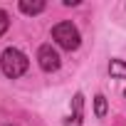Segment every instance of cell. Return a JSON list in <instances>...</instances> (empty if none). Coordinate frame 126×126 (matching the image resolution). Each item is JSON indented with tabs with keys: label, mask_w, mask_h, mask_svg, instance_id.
I'll return each instance as SVG.
<instances>
[{
	"label": "cell",
	"mask_w": 126,
	"mask_h": 126,
	"mask_svg": "<svg viewBox=\"0 0 126 126\" xmlns=\"http://www.w3.org/2000/svg\"><path fill=\"white\" fill-rule=\"evenodd\" d=\"M27 67H30V59H27L17 47H8L3 54H0V69H3V74L10 77V79L22 77V74L27 72Z\"/></svg>",
	"instance_id": "6da1fadb"
},
{
	"label": "cell",
	"mask_w": 126,
	"mask_h": 126,
	"mask_svg": "<svg viewBox=\"0 0 126 126\" xmlns=\"http://www.w3.org/2000/svg\"><path fill=\"white\" fill-rule=\"evenodd\" d=\"M52 37H54V42L62 47V49H77L79 47V42H82V37H79V30L72 25V22H57L54 27H52Z\"/></svg>",
	"instance_id": "7a4b0ae2"
},
{
	"label": "cell",
	"mask_w": 126,
	"mask_h": 126,
	"mask_svg": "<svg viewBox=\"0 0 126 126\" xmlns=\"http://www.w3.org/2000/svg\"><path fill=\"white\" fill-rule=\"evenodd\" d=\"M37 62H40V67H42L45 72L59 69V54H57V49H54L52 45H42V47L37 49Z\"/></svg>",
	"instance_id": "3957f363"
},
{
	"label": "cell",
	"mask_w": 126,
	"mask_h": 126,
	"mask_svg": "<svg viewBox=\"0 0 126 126\" xmlns=\"http://www.w3.org/2000/svg\"><path fill=\"white\" fill-rule=\"evenodd\" d=\"M20 10L25 15H37V13L45 10V3H42V0H35V3H30V0H20Z\"/></svg>",
	"instance_id": "277c9868"
},
{
	"label": "cell",
	"mask_w": 126,
	"mask_h": 126,
	"mask_svg": "<svg viewBox=\"0 0 126 126\" xmlns=\"http://www.w3.org/2000/svg\"><path fill=\"white\" fill-rule=\"evenodd\" d=\"M109 74L116 77V79H124L126 77V62L124 59H111L109 62Z\"/></svg>",
	"instance_id": "5b68a950"
},
{
	"label": "cell",
	"mask_w": 126,
	"mask_h": 126,
	"mask_svg": "<svg viewBox=\"0 0 126 126\" xmlns=\"http://www.w3.org/2000/svg\"><path fill=\"white\" fill-rule=\"evenodd\" d=\"M94 116L96 119H104L106 116V96L104 94H96L94 96Z\"/></svg>",
	"instance_id": "8992f818"
},
{
	"label": "cell",
	"mask_w": 126,
	"mask_h": 126,
	"mask_svg": "<svg viewBox=\"0 0 126 126\" xmlns=\"http://www.w3.org/2000/svg\"><path fill=\"white\" fill-rule=\"evenodd\" d=\"M82 104H84V96L77 94L74 96V119L69 121V126H82Z\"/></svg>",
	"instance_id": "52a82bcc"
},
{
	"label": "cell",
	"mask_w": 126,
	"mask_h": 126,
	"mask_svg": "<svg viewBox=\"0 0 126 126\" xmlns=\"http://www.w3.org/2000/svg\"><path fill=\"white\" fill-rule=\"evenodd\" d=\"M8 27H10V17H8V13H5V10H0V35H5V32H8Z\"/></svg>",
	"instance_id": "ba28073f"
},
{
	"label": "cell",
	"mask_w": 126,
	"mask_h": 126,
	"mask_svg": "<svg viewBox=\"0 0 126 126\" xmlns=\"http://www.w3.org/2000/svg\"><path fill=\"white\" fill-rule=\"evenodd\" d=\"M124 94H126V92H124Z\"/></svg>",
	"instance_id": "9c48e42d"
}]
</instances>
